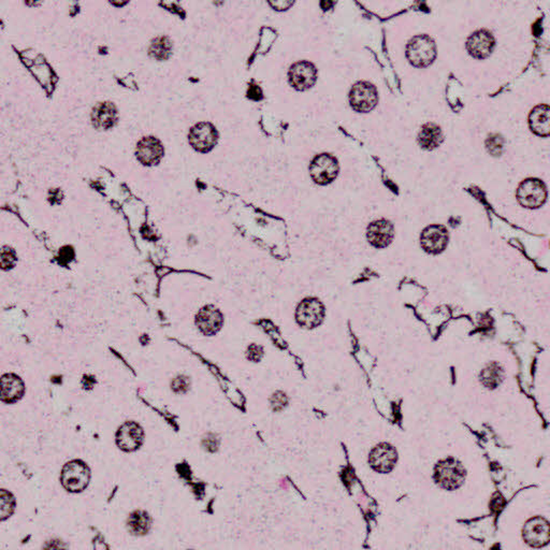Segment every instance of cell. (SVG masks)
Here are the masks:
<instances>
[{
	"instance_id": "5",
	"label": "cell",
	"mask_w": 550,
	"mask_h": 550,
	"mask_svg": "<svg viewBox=\"0 0 550 550\" xmlns=\"http://www.w3.org/2000/svg\"><path fill=\"white\" fill-rule=\"evenodd\" d=\"M219 134L213 125L210 123H199L191 128L189 134L191 146L196 151L207 153L214 148Z\"/></svg>"
},
{
	"instance_id": "7",
	"label": "cell",
	"mask_w": 550,
	"mask_h": 550,
	"mask_svg": "<svg viewBox=\"0 0 550 550\" xmlns=\"http://www.w3.org/2000/svg\"><path fill=\"white\" fill-rule=\"evenodd\" d=\"M338 171H339V167H338L336 158L328 155V154L317 156L311 164V177L320 185H324V184L333 181Z\"/></svg>"
},
{
	"instance_id": "12",
	"label": "cell",
	"mask_w": 550,
	"mask_h": 550,
	"mask_svg": "<svg viewBox=\"0 0 550 550\" xmlns=\"http://www.w3.org/2000/svg\"><path fill=\"white\" fill-rule=\"evenodd\" d=\"M136 158L146 166H154L164 156V146L155 136H146L136 146Z\"/></svg>"
},
{
	"instance_id": "28",
	"label": "cell",
	"mask_w": 550,
	"mask_h": 550,
	"mask_svg": "<svg viewBox=\"0 0 550 550\" xmlns=\"http://www.w3.org/2000/svg\"><path fill=\"white\" fill-rule=\"evenodd\" d=\"M262 354H264V352H262V348L260 346L252 345L249 348V359L253 360V361L260 360Z\"/></svg>"
},
{
	"instance_id": "17",
	"label": "cell",
	"mask_w": 550,
	"mask_h": 550,
	"mask_svg": "<svg viewBox=\"0 0 550 550\" xmlns=\"http://www.w3.org/2000/svg\"><path fill=\"white\" fill-rule=\"evenodd\" d=\"M494 47V38L487 31L475 33L474 35L471 36L466 45L469 53L475 58H486L487 56H489Z\"/></svg>"
},
{
	"instance_id": "8",
	"label": "cell",
	"mask_w": 550,
	"mask_h": 550,
	"mask_svg": "<svg viewBox=\"0 0 550 550\" xmlns=\"http://www.w3.org/2000/svg\"><path fill=\"white\" fill-rule=\"evenodd\" d=\"M144 433L134 421L125 423L116 433V444L124 452H134L143 443Z\"/></svg>"
},
{
	"instance_id": "3",
	"label": "cell",
	"mask_w": 550,
	"mask_h": 550,
	"mask_svg": "<svg viewBox=\"0 0 550 550\" xmlns=\"http://www.w3.org/2000/svg\"><path fill=\"white\" fill-rule=\"evenodd\" d=\"M407 58L413 66L427 67L437 56L435 45L428 36H417L407 47Z\"/></svg>"
},
{
	"instance_id": "9",
	"label": "cell",
	"mask_w": 550,
	"mask_h": 550,
	"mask_svg": "<svg viewBox=\"0 0 550 550\" xmlns=\"http://www.w3.org/2000/svg\"><path fill=\"white\" fill-rule=\"evenodd\" d=\"M398 455L395 449L387 443H382L374 447L369 457V462L373 470L379 473H388L397 464Z\"/></svg>"
},
{
	"instance_id": "10",
	"label": "cell",
	"mask_w": 550,
	"mask_h": 550,
	"mask_svg": "<svg viewBox=\"0 0 550 550\" xmlns=\"http://www.w3.org/2000/svg\"><path fill=\"white\" fill-rule=\"evenodd\" d=\"M324 306L316 299H306L297 310V322L306 328L317 327L324 320Z\"/></svg>"
},
{
	"instance_id": "18",
	"label": "cell",
	"mask_w": 550,
	"mask_h": 550,
	"mask_svg": "<svg viewBox=\"0 0 550 550\" xmlns=\"http://www.w3.org/2000/svg\"><path fill=\"white\" fill-rule=\"evenodd\" d=\"M393 237V226L389 221H374L368 228V240L375 247H385Z\"/></svg>"
},
{
	"instance_id": "4",
	"label": "cell",
	"mask_w": 550,
	"mask_h": 550,
	"mask_svg": "<svg viewBox=\"0 0 550 550\" xmlns=\"http://www.w3.org/2000/svg\"><path fill=\"white\" fill-rule=\"evenodd\" d=\"M379 102L377 91L369 82H359L354 85L349 93V104L357 112L367 113L377 107Z\"/></svg>"
},
{
	"instance_id": "2",
	"label": "cell",
	"mask_w": 550,
	"mask_h": 550,
	"mask_svg": "<svg viewBox=\"0 0 550 550\" xmlns=\"http://www.w3.org/2000/svg\"><path fill=\"white\" fill-rule=\"evenodd\" d=\"M90 478V469L80 460L70 461L61 471V484L70 492H83Z\"/></svg>"
},
{
	"instance_id": "14",
	"label": "cell",
	"mask_w": 550,
	"mask_h": 550,
	"mask_svg": "<svg viewBox=\"0 0 550 550\" xmlns=\"http://www.w3.org/2000/svg\"><path fill=\"white\" fill-rule=\"evenodd\" d=\"M223 315L214 306H209L201 308L196 318V324L200 331L205 336H214L223 326Z\"/></svg>"
},
{
	"instance_id": "27",
	"label": "cell",
	"mask_w": 550,
	"mask_h": 550,
	"mask_svg": "<svg viewBox=\"0 0 550 550\" xmlns=\"http://www.w3.org/2000/svg\"><path fill=\"white\" fill-rule=\"evenodd\" d=\"M203 446H205V449H207L209 452H215L217 447H219V440H217L214 435L209 434L205 437V440H203Z\"/></svg>"
},
{
	"instance_id": "22",
	"label": "cell",
	"mask_w": 550,
	"mask_h": 550,
	"mask_svg": "<svg viewBox=\"0 0 550 550\" xmlns=\"http://www.w3.org/2000/svg\"><path fill=\"white\" fill-rule=\"evenodd\" d=\"M128 529L134 535H144L151 529V518L143 510H136L128 518Z\"/></svg>"
},
{
	"instance_id": "21",
	"label": "cell",
	"mask_w": 550,
	"mask_h": 550,
	"mask_svg": "<svg viewBox=\"0 0 550 550\" xmlns=\"http://www.w3.org/2000/svg\"><path fill=\"white\" fill-rule=\"evenodd\" d=\"M443 141L442 130L437 125L428 123L421 128L419 132V143L427 150H433L440 146Z\"/></svg>"
},
{
	"instance_id": "15",
	"label": "cell",
	"mask_w": 550,
	"mask_h": 550,
	"mask_svg": "<svg viewBox=\"0 0 550 550\" xmlns=\"http://www.w3.org/2000/svg\"><path fill=\"white\" fill-rule=\"evenodd\" d=\"M118 120V111L112 102H99L93 109L92 122L99 130L113 127Z\"/></svg>"
},
{
	"instance_id": "23",
	"label": "cell",
	"mask_w": 550,
	"mask_h": 550,
	"mask_svg": "<svg viewBox=\"0 0 550 550\" xmlns=\"http://www.w3.org/2000/svg\"><path fill=\"white\" fill-rule=\"evenodd\" d=\"M171 53V42L166 37H158L152 42L150 54L158 61H165Z\"/></svg>"
},
{
	"instance_id": "1",
	"label": "cell",
	"mask_w": 550,
	"mask_h": 550,
	"mask_svg": "<svg viewBox=\"0 0 550 550\" xmlns=\"http://www.w3.org/2000/svg\"><path fill=\"white\" fill-rule=\"evenodd\" d=\"M435 480L442 488L455 490L464 484L466 470L460 462L455 459L441 461L435 468Z\"/></svg>"
},
{
	"instance_id": "26",
	"label": "cell",
	"mask_w": 550,
	"mask_h": 550,
	"mask_svg": "<svg viewBox=\"0 0 550 550\" xmlns=\"http://www.w3.org/2000/svg\"><path fill=\"white\" fill-rule=\"evenodd\" d=\"M287 399L285 397L284 393H276L272 397V405L273 409L275 411H281V409H284L285 405H286Z\"/></svg>"
},
{
	"instance_id": "24",
	"label": "cell",
	"mask_w": 550,
	"mask_h": 550,
	"mask_svg": "<svg viewBox=\"0 0 550 550\" xmlns=\"http://www.w3.org/2000/svg\"><path fill=\"white\" fill-rule=\"evenodd\" d=\"M0 501H1V503H0V515H1V520H5L15 510V498L9 492L3 489L1 490V494H0Z\"/></svg>"
},
{
	"instance_id": "11",
	"label": "cell",
	"mask_w": 550,
	"mask_h": 550,
	"mask_svg": "<svg viewBox=\"0 0 550 550\" xmlns=\"http://www.w3.org/2000/svg\"><path fill=\"white\" fill-rule=\"evenodd\" d=\"M317 71L308 61H298L290 70V84L299 91H306L313 86Z\"/></svg>"
},
{
	"instance_id": "16",
	"label": "cell",
	"mask_w": 550,
	"mask_h": 550,
	"mask_svg": "<svg viewBox=\"0 0 550 550\" xmlns=\"http://www.w3.org/2000/svg\"><path fill=\"white\" fill-rule=\"evenodd\" d=\"M448 235L446 230L441 226L428 227L421 235V245L427 252L437 253L442 252L446 247Z\"/></svg>"
},
{
	"instance_id": "6",
	"label": "cell",
	"mask_w": 550,
	"mask_h": 550,
	"mask_svg": "<svg viewBox=\"0 0 550 550\" xmlns=\"http://www.w3.org/2000/svg\"><path fill=\"white\" fill-rule=\"evenodd\" d=\"M522 536L524 542L532 547H543L547 545L550 541L549 522L542 517L532 518L524 524Z\"/></svg>"
},
{
	"instance_id": "13",
	"label": "cell",
	"mask_w": 550,
	"mask_h": 550,
	"mask_svg": "<svg viewBox=\"0 0 550 550\" xmlns=\"http://www.w3.org/2000/svg\"><path fill=\"white\" fill-rule=\"evenodd\" d=\"M546 189L537 180H528L518 189V199L524 207H537L544 203Z\"/></svg>"
},
{
	"instance_id": "19",
	"label": "cell",
	"mask_w": 550,
	"mask_h": 550,
	"mask_svg": "<svg viewBox=\"0 0 550 550\" xmlns=\"http://www.w3.org/2000/svg\"><path fill=\"white\" fill-rule=\"evenodd\" d=\"M24 384L15 374H6L1 379V400L6 403L17 402L23 395Z\"/></svg>"
},
{
	"instance_id": "20",
	"label": "cell",
	"mask_w": 550,
	"mask_h": 550,
	"mask_svg": "<svg viewBox=\"0 0 550 550\" xmlns=\"http://www.w3.org/2000/svg\"><path fill=\"white\" fill-rule=\"evenodd\" d=\"M530 127L540 136L549 134V110L547 106L536 107L530 114Z\"/></svg>"
},
{
	"instance_id": "25",
	"label": "cell",
	"mask_w": 550,
	"mask_h": 550,
	"mask_svg": "<svg viewBox=\"0 0 550 550\" xmlns=\"http://www.w3.org/2000/svg\"><path fill=\"white\" fill-rule=\"evenodd\" d=\"M189 379L184 377H179L172 383V389L177 393H184L189 389Z\"/></svg>"
}]
</instances>
